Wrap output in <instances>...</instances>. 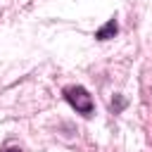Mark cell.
<instances>
[{
    "label": "cell",
    "instance_id": "cell-1",
    "mask_svg": "<svg viewBox=\"0 0 152 152\" xmlns=\"http://www.w3.org/2000/svg\"><path fill=\"white\" fill-rule=\"evenodd\" d=\"M62 95H64V100H66L78 114H83V116H93L95 104H93L90 93H88L83 86H66V88L62 90Z\"/></svg>",
    "mask_w": 152,
    "mask_h": 152
},
{
    "label": "cell",
    "instance_id": "cell-2",
    "mask_svg": "<svg viewBox=\"0 0 152 152\" xmlns=\"http://www.w3.org/2000/svg\"><path fill=\"white\" fill-rule=\"evenodd\" d=\"M116 31H119L116 19H109L102 28H97V31H95V38H97V40H107V38H114V36H116Z\"/></svg>",
    "mask_w": 152,
    "mask_h": 152
},
{
    "label": "cell",
    "instance_id": "cell-3",
    "mask_svg": "<svg viewBox=\"0 0 152 152\" xmlns=\"http://www.w3.org/2000/svg\"><path fill=\"white\" fill-rule=\"evenodd\" d=\"M124 107H126V102H124V97H119V95H116V97L112 100V109H114V112H121Z\"/></svg>",
    "mask_w": 152,
    "mask_h": 152
},
{
    "label": "cell",
    "instance_id": "cell-4",
    "mask_svg": "<svg viewBox=\"0 0 152 152\" xmlns=\"http://www.w3.org/2000/svg\"><path fill=\"white\" fill-rule=\"evenodd\" d=\"M2 152H24V150H21V147H5Z\"/></svg>",
    "mask_w": 152,
    "mask_h": 152
}]
</instances>
